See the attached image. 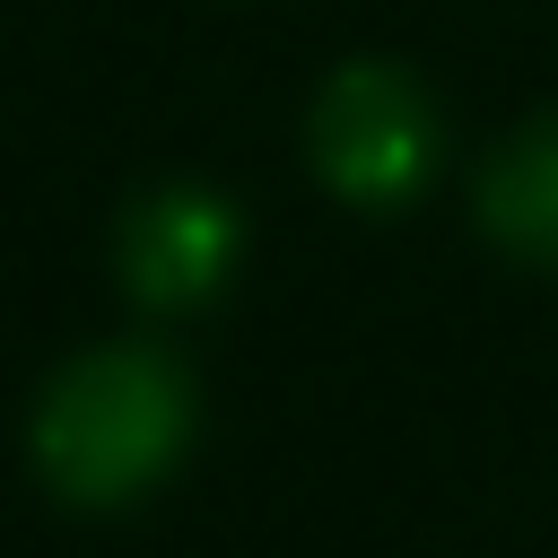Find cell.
I'll return each instance as SVG.
<instances>
[{
  "instance_id": "6da1fadb",
  "label": "cell",
  "mask_w": 558,
  "mask_h": 558,
  "mask_svg": "<svg viewBox=\"0 0 558 558\" xmlns=\"http://www.w3.org/2000/svg\"><path fill=\"white\" fill-rule=\"evenodd\" d=\"M192 436V384L166 349H96L52 375L35 410V462L70 506H122L174 471Z\"/></svg>"
},
{
  "instance_id": "7a4b0ae2",
  "label": "cell",
  "mask_w": 558,
  "mask_h": 558,
  "mask_svg": "<svg viewBox=\"0 0 558 558\" xmlns=\"http://www.w3.org/2000/svg\"><path fill=\"white\" fill-rule=\"evenodd\" d=\"M314 174L349 209H401L436 174V105L410 70L392 61H349L323 78L314 122H305Z\"/></svg>"
},
{
  "instance_id": "3957f363",
  "label": "cell",
  "mask_w": 558,
  "mask_h": 558,
  "mask_svg": "<svg viewBox=\"0 0 558 558\" xmlns=\"http://www.w3.org/2000/svg\"><path fill=\"white\" fill-rule=\"evenodd\" d=\"M235 253H244V227L201 183H166V192L131 201V218H122V288L140 305H157V314L209 305L227 288Z\"/></svg>"
},
{
  "instance_id": "277c9868",
  "label": "cell",
  "mask_w": 558,
  "mask_h": 558,
  "mask_svg": "<svg viewBox=\"0 0 558 558\" xmlns=\"http://www.w3.org/2000/svg\"><path fill=\"white\" fill-rule=\"evenodd\" d=\"M480 227L514 262L558 270V113L549 122H523L488 157V174H480Z\"/></svg>"
}]
</instances>
